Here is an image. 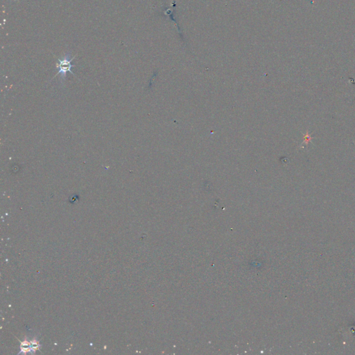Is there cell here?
Returning a JSON list of instances; mask_svg holds the SVG:
<instances>
[{
    "label": "cell",
    "instance_id": "1",
    "mask_svg": "<svg viewBox=\"0 0 355 355\" xmlns=\"http://www.w3.org/2000/svg\"><path fill=\"white\" fill-rule=\"evenodd\" d=\"M75 58V57L72 58L70 54H65L63 58L58 60V63L56 65V68L58 69V72L56 74V76H58L60 75V79L63 80L66 78L67 73H70L75 75L72 68H73L74 65L72 64V62Z\"/></svg>",
    "mask_w": 355,
    "mask_h": 355
}]
</instances>
